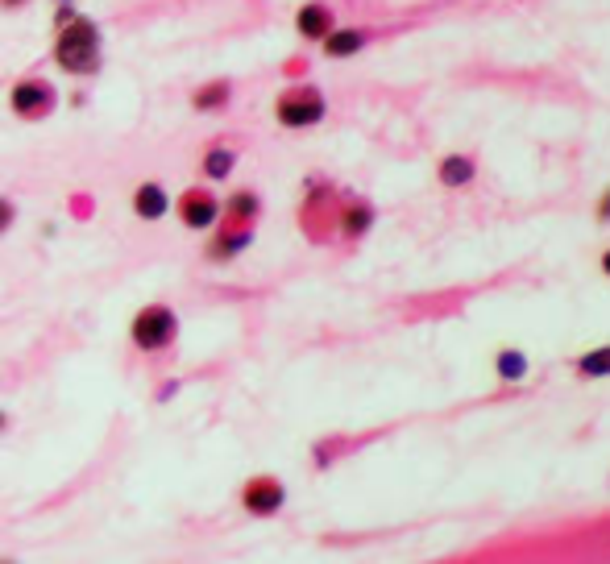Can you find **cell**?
Returning a JSON list of instances; mask_svg holds the SVG:
<instances>
[{"label": "cell", "mask_w": 610, "mask_h": 564, "mask_svg": "<svg viewBox=\"0 0 610 564\" xmlns=\"http://www.w3.org/2000/svg\"><path fill=\"white\" fill-rule=\"evenodd\" d=\"M54 63H59V71L75 75V79H88L100 71L104 63V34L100 25L92 17L83 13H71V21L59 25V34H54Z\"/></svg>", "instance_id": "1"}, {"label": "cell", "mask_w": 610, "mask_h": 564, "mask_svg": "<svg viewBox=\"0 0 610 564\" xmlns=\"http://www.w3.org/2000/svg\"><path fill=\"white\" fill-rule=\"evenodd\" d=\"M324 117H328V100L320 88H312V83H295V88H287L274 100V121L283 129H312Z\"/></svg>", "instance_id": "2"}, {"label": "cell", "mask_w": 610, "mask_h": 564, "mask_svg": "<svg viewBox=\"0 0 610 564\" xmlns=\"http://www.w3.org/2000/svg\"><path fill=\"white\" fill-rule=\"evenodd\" d=\"M129 336H133V345L142 349V353H162L166 345H175V336H179V316H175L166 303H150V307H142V312L133 316Z\"/></svg>", "instance_id": "3"}, {"label": "cell", "mask_w": 610, "mask_h": 564, "mask_svg": "<svg viewBox=\"0 0 610 564\" xmlns=\"http://www.w3.org/2000/svg\"><path fill=\"white\" fill-rule=\"evenodd\" d=\"M54 104H59V92H54V83L42 75H25L9 88V108L21 121H46Z\"/></svg>", "instance_id": "4"}, {"label": "cell", "mask_w": 610, "mask_h": 564, "mask_svg": "<svg viewBox=\"0 0 610 564\" xmlns=\"http://www.w3.org/2000/svg\"><path fill=\"white\" fill-rule=\"evenodd\" d=\"M175 212H179V220L187 224V229L204 233V229H216V220H220V200H216L208 187H187V191L179 195Z\"/></svg>", "instance_id": "5"}, {"label": "cell", "mask_w": 610, "mask_h": 564, "mask_svg": "<svg viewBox=\"0 0 610 564\" xmlns=\"http://www.w3.org/2000/svg\"><path fill=\"white\" fill-rule=\"evenodd\" d=\"M283 502H287V490H283L279 477H249L245 490H241V506L249 515H258V519L274 515Z\"/></svg>", "instance_id": "6"}, {"label": "cell", "mask_w": 610, "mask_h": 564, "mask_svg": "<svg viewBox=\"0 0 610 564\" xmlns=\"http://www.w3.org/2000/svg\"><path fill=\"white\" fill-rule=\"evenodd\" d=\"M332 30H337V17H332V9L324 5V0H308V5H299V13H295V34L303 42H324Z\"/></svg>", "instance_id": "7"}, {"label": "cell", "mask_w": 610, "mask_h": 564, "mask_svg": "<svg viewBox=\"0 0 610 564\" xmlns=\"http://www.w3.org/2000/svg\"><path fill=\"white\" fill-rule=\"evenodd\" d=\"M262 212V200L254 191H237L229 195L225 204H220V220L216 224H225V229H254V220Z\"/></svg>", "instance_id": "8"}, {"label": "cell", "mask_w": 610, "mask_h": 564, "mask_svg": "<svg viewBox=\"0 0 610 564\" xmlns=\"http://www.w3.org/2000/svg\"><path fill=\"white\" fill-rule=\"evenodd\" d=\"M133 212H137V220H162L171 212V195H166L162 183H142L133 191Z\"/></svg>", "instance_id": "9"}, {"label": "cell", "mask_w": 610, "mask_h": 564, "mask_svg": "<svg viewBox=\"0 0 610 564\" xmlns=\"http://www.w3.org/2000/svg\"><path fill=\"white\" fill-rule=\"evenodd\" d=\"M249 241H254V229H225V224H220L216 237L208 241V258L212 262H229V258H237Z\"/></svg>", "instance_id": "10"}, {"label": "cell", "mask_w": 610, "mask_h": 564, "mask_svg": "<svg viewBox=\"0 0 610 564\" xmlns=\"http://www.w3.org/2000/svg\"><path fill=\"white\" fill-rule=\"evenodd\" d=\"M320 46H324L328 59H353L357 50L370 46V30H357V25H353V30H332Z\"/></svg>", "instance_id": "11"}, {"label": "cell", "mask_w": 610, "mask_h": 564, "mask_svg": "<svg viewBox=\"0 0 610 564\" xmlns=\"http://www.w3.org/2000/svg\"><path fill=\"white\" fill-rule=\"evenodd\" d=\"M233 100V83L229 79H208L200 83L196 92H191V108L196 112H220V108H229Z\"/></svg>", "instance_id": "12"}, {"label": "cell", "mask_w": 610, "mask_h": 564, "mask_svg": "<svg viewBox=\"0 0 610 564\" xmlns=\"http://www.w3.org/2000/svg\"><path fill=\"white\" fill-rule=\"evenodd\" d=\"M440 183L445 187H465V183H474V175H478V166H474V158H465V154H449V158H440Z\"/></svg>", "instance_id": "13"}, {"label": "cell", "mask_w": 610, "mask_h": 564, "mask_svg": "<svg viewBox=\"0 0 610 564\" xmlns=\"http://www.w3.org/2000/svg\"><path fill=\"white\" fill-rule=\"evenodd\" d=\"M233 166H237V154H233L229 146H212V150L204 154V162H200V171H204L212 183H220V179L233 175Z\"/></svg>", "instance_id": "14"}, {"label": "cell", "mask_w": 610, "mask_h": 564, "mask_svg": "<svg viewBox=\"0 0 610 564\" xmlns=\"http://www.w3.org/2000/svg\"><path fill=\"white\" fill-rule=\"evenodd\" d=\"M494 370H498V378L503 382H523L528 378V357H523L519 349H503L494 357Z\"/></svg>", "instance_id": "15"}, {"label": "cell", "mask_w": 610, "mask_h": 564, "mask_svg": "<svg viewBox=\"0 0 610 564\" xmlns=\"http://www.w3.org/2000/svg\"><path fill=\"white\" fill-rule=\"evenodd\" d=\"M370 224H374V208L362 204V200L349 204V208L341 212V229H345V237H362V233L370 229Z\"/></svg>", "instance_id": "16"}, {"label": "cell", "mask_w": 610, "mask_h": 564, "mask_svg": "<svg viewBox=\"0 0 610 564\" xmlns=\"http://www.w3.org/2000/svg\"><path fill=\"white\" fill-rule=\"evenodd\" d=\"M577 374H581V378H606V374H610V345L581 353V357H577Z\"/></svg>", "instance_id": "17"}, {"label": "cell", "mask_w": 610, "mask_h": 564, "mask_svg": "<svg viewBox=\"0 0 610 564\" xmlns=\"http://www.w3.org/2000/svg\"><path fill=\"white\" fill-rule=\"evenodd\" d=\"M13 220H17V208H13V200H5V195H0V237H5V233L13 229Z\"/></svg>", "instance_id": "18"}, {"label": "cell", "mask_w": 610, "mask_h": 564, "mask_svg": "<svg viewBox=\"0 0 610 564\" xmlns=\"http://www.w3.org/2000/svg\"><path fill=\"white\" fill-rule=\"evenodd\" d=\"M598 220H610V187H606V195L598 200Z\"/></svg>", "instance_id": "19"}, {"label": "cell", "mask_w": 610, "mask_h": 564, "mask_svg": "<svg viewBox=\"0 0 610 564\" xmlns=\"http://www.w3.org/2000/svg\"><path fill=\"white\" fill-rule=\"evenodd\" d=\"M5 9H21V5H30V0H0Z\"/></svg>", "instance_id": "20"}, {"label": "cell", "mask_w": 610, "mask_h": 564, "mask_svg": "<svg viewBox=\"0 0 610 564\" xmlns=\"http://www.w3.org/2000/svg\"><path fill=\"white\" fill-rule=\"evenodd\" d=\"M602 274H606V278H610V249H606V253H602Z\"/></svg>", "instance_id": "21"}, {"label": "cell", "mask_w": 610, "mask_h": 564, "mask_svg": "<svg viewBox=\"0 0 610 564\" xmlns=\"http://www.w3.org/2000/svg\"><path fill=\"white\" fill-rule=\"evenodd\" d=\"M5 423H9V419H5V411H0V432H5Z\"/></svg>", "instance_id": "22"}, {"label": "cell", "mask_w": 610, "mask_h": 564, "mask_svg": "<svg viewBox=\"0 0 610 564\" xmlns=\"http://www.w3.org/2000/svg\"><path fill=\"white\" fill-rule=\"evenodd\" d=\"M63 5H75V0H59V9H63Z\"/></svg>", "instance_id": "23"}, {"label": "cell", "mask_w": 610, "mask_h": 564, "mask_svg": "<svg viewBox=\"0 0 610 564\" xmlns=\"http://www.w3.org/2000/svg\"><path fill=\"white\" fill-rule=\"evenodd\" d=\"M0 564H13V560H0Z\"/></svg>", "instance_id": "24"}]
</instances>
